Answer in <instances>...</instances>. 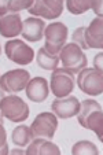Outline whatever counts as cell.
Listing matches in <instances>:
<instances>
[{"label":"cell","mask_w":103,"mask_h":155,"mask_svg":"<svg viewBox=\"0 0 103 155\" xmlns=\"http://www.w3.org/2000/svg\"><path fill=\"white\" fill-rule=\"evenodd\" d=\"M77 118H78L80 125L85 129L94 130L98 139L103 136V111L96 100H82Z\"/></svg>","instance_id":"6da1fadb"},{"label":"cell","mask_w":103,"mask_h":155,"mask_svg":"<svg viewBox=\"0 0 103 155\" xmlns=\"http://www.w3.org/2000/svg\"><path fill=\"white\" fill-rule=\"evenodd\" d=\"M59 56H61L63 69L71 71L73 74H78L80 71L87 68V63H88L85 54L74 43L66 44L65 47L62 48Z\"/></svg>","instance_id":"7a4b0ae2"},{"label":"cell","mask_w":103,"mask_h":155,"mask_svg":"<svg viewBox=\"0 0 103 155\" xmlns=\"http://www.w3.org/2000/svg\"><path fill=\"white\" fill-rule=\"evenodd\" d=\"M0 110L2 117L10 120L11 122H24L29 117V106L15 95L3 97L0 103Z\"/></svg>","instance_id":"3957f363"},{"label":"cell","mask_w":103,"mask_h":155,"mask_svg":"<svg viewBox=\"0 0 103 155\" xmlns=\"http://www.w3.org/2000/svg\"><path fill=\"white\" fill-rule=\"evenodd\" d=\"M68 35H69V30L65 24H62V22L50 24L45 28V32H44V37H45L44 48L48 52L52 54V55H59L62 48L66 45Z\"/></svg>","instance_id":"277c9868"},{"label":"cell","mask_w":103,"mask_h":155,"mask_svg":"<svg viewBox=\"0 0 103 155\" xmlns=\"http://www.w3.org/2000/svg\"><path fill=\"white\" fill-rule=\"evenodd\" d=\"M77 85L84 94L98 96L103 94V74L99 73L96 69L85 68L78 73Z\"/></svg>","instance_id":"5b68a950"},{"label":"cell","mask_w":103,"mask_h":155,"mask_svg":"<svg viewBox=\"0 0 103 155\" xmlns=\"http://www.w3.org/2000/svg\"><path fill=\"white\" fill-rule=\"evenodd\" d=\"M30 81V74L25 69H15L4 73L0 78L2 89L7 94H17L26 89Z\"/></svg>","instance_id":"8992f818"},{"label":"cell","mask_w":103,"mask_h":155,"mask_svg":"<svg viewBox=\"0 0 103 155\" xmlns=\"http://www.w3.org/2000/svg\"><path fill=\"white\" fill-rule=\"evenodd\" d=\"M74 89V74L66 69H55L51 74V92L56 97H66Z\"/></svg>","instance_id":"52a82bcc"},{"label":"cell","mask_w":103,"mask_h":155,"mask_svg":"<svg viewBox=\"0 0 103 155\" xmlns=\"http://www.w3.org/2000/svg\"><path fill=\"white\" fill-rule=\"evenodd\" d=\"M6 56L18 64H29L35 58V51L22 40H10L4 44Z\"/></svg>","instance_id":"ba28073f"},{"label":"cell","mask_w":103,"mask_h":155,"mask_svg":"<svg viewBox=\"0 0 103 155\" xmlns=\"http://www.w3.org/2000/svg\"><path fill=\"white\" fill-rule=\"evenodd\" d=\"M58 128V118L52 113H40L30 125L35 137H47L52 139Z\"/></svg>","instance_id":"9c48e42d"},{"label":"cell","mask_w":103,"mask_h":155,"mask_svg":"<svg viewBox=\"0 0 103 155\" xmlns=\"http://www.w3.org/2000/svg\"><path fill=\"white\" fill-rule=\"evenodd\" d=\"M28 11L36 17L55 19L61 17L63 11V2L62 0H40V2H35V4Z\"/></svg>","instance_id":"30bf717a"},{"label":"cell","mask_w":103,"mask_h":155,"mask_svg":"<svg viewBox=\"0 0 103 155\" xmlns=\"http://www.w3.org/2000/svg\"><path fill=\"white\" fill-rule=\"evenodd\" d=\"M80 107H81V103L76 96L56 97L51 104V110L61 120H66V118L77 115L80 111Z\"/></svg>","instance_id":"8fae6325"},{"label":"cell","mask_w":103,"mask_h":155,"mask_svg":"<svg viewBox=\"0 0 103 155\" xmlns=\"http://www.w3.org/2000/svg\"><path fill=\"white\" fill-rule=\"evenodd\" d=\"M50 95V89H48V82L44 77H35L29 81L26 87V96L29 100L35 103L44 102Z\"/></svg>","instance_id":"7c38bea8"},{"label":"cell","mask_w":103,"mask_h":155,"mask_svg":"<svg viewBox=\"0 0 103 155\" xmlns=\"http://www.w3.org/2000/svg\"><path fill=\"white\" fill-rule=\"evenodd\" d=\"M45 32V24L43 19L30 17L24 21V30H22V36L30 43H36V41L41 40Z\"/></svg>","instance_id":"4fadbf2b"},{"label":"cell","mask_w":103,"mask_h":155,"mask_svg":"<svg viewBox=\"0 0 103 155\" xmlns=\"http://www.w3.org/2000/svg\"><path fill=\"white\" fill-rule=\"evenodd\" d=\"M0 26H2V36L3 37H15L18 35H22L24 22L21 21L19 14H7L2 17Z\"/></svg>","instance_id":"5bb4252c"},{"label":"cell","mask_w":103,"mask_h":155,"mask_svg":"<svg viewBox=\"0 0 103 155\" xmlns=\"http://www.w3.org/2000/svg\"><path fill=\"white\" fill-rule=\"evenodd\" d=\"M88 48H103V18H95L85 29Z\"/></svg>","instance_id":"9a60e30c"},{"label":"cell","mask_w":103,"mask_h":155,"mask_svg":"<svg viewBox=\"0 0 103 155\" xmlns=\"http://www.w3.org/2000/svg\"><path fill=\"white\" fill-rule=\"evenodd\" d=\"M28 155H59L61 150L56 144H54L52 141L45 140L41 137L33 139V141L26 148Z\"/></svg>","instance_id":"2e32d148"},{"label":"cell","mask_w":103,"mask_h":155,"mask_svg":"<svg viewBox=\"0 0 103 155\" xmlns=\"http://www.w3.org/2000/svg\"><path fill=\"white\" fill-rule=\"evenodd\" d=\"M37 66L44 70H55L58 68V63H59V56L58 55H52L51 52H48L44 47L40 48L37 51Z\"/></svg>","instance_id":"e0dca14e"},{"label":"cell","mask_w":103,"mask_h":155,"mask_svg":"<svg viewBox=\"0 0 103 155\" xmlns=\"http://www.w3.org/2000/svg\"><path fill=\"white\" fill-rule=\"evenodd\" d=\"M33 135L32 129L26 125H18L17 128L12 130V143L15 146H19V147H25L26 144H30L33 141Z\"/></svg>","instance_id":"ac0fdd59"},{"label":"cell","mask_w":103,"mask_h":155,"mask_svg":"<svg viewBox=\"0 0 103 155\" xmlns=\"http://www.w3.org/2000/svg\"><path fill=\"white\" fill-rule=\"evenodd\" d=\"M33 4H35L33 0H10L2 7V17L7 15L6 11H10L12 14H18V11H21V10H29Z\"/></svg>","instance_id":"d6986e66"},{"label":"cell","mask_w":103,"mask_h":155,"mask_svg":"<svg viewBox=\"0 0 103 155\" xmlns=\"http://www.w3.org/2000/svg\"><path fill=\"white\" fill-rule=\"evenodd\" d=\"M71 154L73 155H98L99 150L92 141L88 140H80L71 148Z\"/></svg>","instance_id":"ffe728a7"},{"label":"cell","mask_w":103,"mask_h":155,"mask_svg":"<svg viewBox=\"0 0 103 155\" xmlns=\"http://www.w3.org/2000/svg\"><path fill=\"white\" fill-rule=\"evenodd\" d=\"M66 7L71 14L80 15L91 8V0H68Z\"/></svg>","instance_id":"44dd1931"},{"label":"cell","mask_w":103,"mask_h":155,"mask_svg":"<svg viewBox=\"0 0 103 155\" xmlns=\"http://www.w3.org/2000/svg\"><path fill=\"white\" fill-rule=\"evenodd\" d=\"M85 29L87 28L80 26L77 28L76 30L71 35V38H73V43L77 44L81 50H88V45H87V40H85Z\"/></svg>","instance_id":"7402d4cb"},{"label":"cell","mask_w":103,"mask_h":155,"mask_svg":"<svg viewBox=\"0 0 103 155\" xmlns=\"http://www.w3.org/2000/svg\"><path fill=\"white\" fill-rule=\"evenodd\" d=\"M91 8L98 15V18H103V0H94V2H91Z\"/></svg>","instance_id":"603a6c76"},{"label":"cell","mask_w":103,"mask_h":155,"mask_svg":"<svg viewBox=\"0 0 103 155\" xmlns=\"http://www.w3.org/2000/svg\"><path fill=\"white\" fill-rule=\"evenodd\" d=\"M94 68L96 69L99 73L103 74V52H99L95 55L94 58Z\"/></svg>","instance_id":"cb8c5ba5"},{"label":"cell","mask_w":103,"mask_h":155,"mask_svg":"<svg viewBox=\"0 0 103 155\" xmlns=\"http://www.w3.org/2000/svg\"><path fill=\"white\" fill-rule=\"evenodd\" d=\"M2 146H3V150H2V152L6 155L7 152H8V150H7V144H6V132H4L3 128H2Z\"/></svg>","instance_id":"d4e9b609"},{"label":"cell","mask_w":103,"mask_h":155,"mask_svg":"<svg viewBox=\"0 0 103 155\" xmlns=\"http://www.w3.org/2000/svg\"><path fill=\"white\" fill-rule=\"evenodd\" d=\"M10 152H11V154L12 155H24V154H26V152H25V151H22V150H12V151H10Z\"/></svg>","instance_id":"484cf974"},{"label":"cell","mask_w":103,"mask_h":155,"mask_svg":"<svg viewBox=\"0 0 103 155\" xmlns=\"http://www.w3.org/2000/svg\"><path fill=\"white\" fill-rule=\"evenodd\" d=\"M99 140H100V141H102V143H103V136H102V137H99Z\"/></svg>","instance_id":"4316f807"}]
</instances>
